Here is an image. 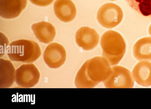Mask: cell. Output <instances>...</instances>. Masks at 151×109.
Instances as JSON below:
<instances>
[{
    "label": "cell",
    "instance_id": "cell-1",
    "mask_svg": "<svg viewBox=\"0 0 151 109\" xmlns=\"http://www.w3.org/2000/svg\"><path fill=\"white\" fill-rule=\"evenodd\" d=\"M111 70L110 64L104 57H94L82 65L76 75L75 81L78 88H93L104 81Z\"/></svg>",
    "mask_w": 151,
    "mask_h": 109
},
{
    "label": "cell",
    "instance_id": "cell-2",
    "mask_svg": "<svg viewBox=\"0 0 151 109\" xmlns=\"http://www.w3.org/2000/svg\"><path fill=\"white\" fill-rule=\"evenodd\" d=\"M100 44L102 56L111 66L118 64L126 52V47L124 39L119 33L113 30H108L102 35Z\"/></svg>",
    "mask_w": 151,
    "mask_h": 109
},
{
    "label": "cell",
    "instance_id": "cell-3",
    "mask_svg": "<svg viewBox=\"0 0 151 109\" xmlns=\"http://www.w3.org/2000/svg\"><path fill=\"white\" fill-rule=\"evenodd\" d=\"M6 53L11 61L31 63L40 57L41 51L36 42L21 39L12 42L8 46Z\"/></svg>",
    "mask_w": 151,
    "mask_h": 109
},
{
    "label": "cell",
    "instance_id": "cell-4",
    "mask_svg": "<svg viewBox=\"0 0 151 109\" xmlns=\"http://www.w3.org/2000/svg\"><path fill=\"white\" fill-rule=\"evenodd\" d=\"M123 12L118 5L108 3L102 5L98 10L97 19L99 24L107 28H111L118 25L122 21Z\"/></svg>",
    "mask_w": 151,
    "mask_h": 109
},
{
    "label": "cell",
    "instance_id": "cell-5",
    "mask_svg": "<svg viewBox=\"0 0 151 109\" xmlns=\"http://www.w3.org/2000/svg\"><path fill=\"white\" fill-rule=\"evenodd\" d=\"M103 82L106 88H132L134 85L130 71L120 65L111 68L110 74Z\"/></svg>",
    "mask_w": 151,
    "mask_h": 109
},
{
    "label": "cell",
    "instance_id": "cell-6",
    "mask_svg": "<svg viewBox=\"0 0 151 109\" xmlns=\"http://www.w3.org/2000/svg\"><path fill=\"white\" fill-rule=\"evenodd\" d=\"M40 73L33 64H24L16 70L15 82L20 87L30 88L35 86L39 82Z\"/></svg>",
    "mask_w": 151,
    "mask_h": 109
},
{
    "label": "cell",
    "instance_id": "cell-7",
    "mask_svg": "<svg viewBox=\"0 0 151 109\" xmlns=\"http://www.w3.org/2000/svg\"><path fill=\"white\" fill-rule=\"evenodd\" d=\"M66 52L64 47L56 42L49 44L43 55L45 62L51 68H57L63 65L66 60Z\"/></svg>",
    "mask_w": 151,
    "mask_h": 109
},
{
    "label": "cell",
    "instance_id": "cell-8",
    "mask_svg": "<svg viewBox=\"0 0 151 109\" xmlns=\"http://www.w3.org/2000/svg\"><path fill=\"white\" fill-rule=\"evenodd\" d=\"M99 36L94 29L87 26L82 27L76 32L75 40L76 44L83 50H89L98 44Z\"/></svg>",
    "mask_w": 151,
    "mask_h": 109
},
{
    "label": "cell",
    "instance_id": "cell-9",
    "mask_svg": "<svg viewBox=\"0 0 151 109\" xmlns=\"http://www.w3.org/2000/svg\"><path fill=\"white\" fill-rule=\"evenodd\" d=\"M27 0H0V16L6 19L18 16L25 9Z\"/></svg>",
    "mask_w": 151,
    "mask_h": 109
},
{
    "label": "cell",
    "instance_id": "cell-10",
    "mask_svg": "<svg viewBox=\"0 0 151 109\" xmlns=\"http://www.w3.org/2000/svg\"><path fill=\"white\" fill-rule=\"evenodd\" d=\"M54 10L57 17L61 21L67 23L72 21L76 14V9L71 0H56Z\"/></svg>",
    "mask_w": 151,
    "mask_h": 109
},
{
    "label": "cell",
    "instance_id": "cell-11",
    "mask_svg": "<svg viewBox=\"0 0 151 109\" xmlns=\"http://www.w3.org/2000/svg\"><path fill=\"white\" fill-rule=\"evenodd\" d=\"M133 78L138 84L147 87L151 85V62L141 60L134 66L132 72Z\"/></svg>",
    "mask_w": 151,
    "mask_h": 109
},
{
    "label": "cell",
    "instance_id": "cell-12",
    "mask_svg": "<svg viewBox=\"0 0 151 109\" xmlns=\"http://www.w3.org/2000/svg\"><path fill=\"white\" fill-rule=\"evenodd\" d=\"M31 28L36 38L40 41L45 44L52 41L56 35L55 27L48 22L42 21L34 23Z\"/></svg>",
    "mask_w": 151,
    "mask_h": 109
},
{
    "label": "cell",
    "instance_id": "cell-13",
    "mask_svg": "<svg viewBox=\"0 0 151 109\" xmlns=\"http://www.w3.org/2000/svg\"><path fill=\"white\" fill-rule=\"evenodd\" d=\"M16 70L10 60L0 58V88L11 87L15 80Z\"/></svg>",
    "mask_w": 151,
    "mask_h": 109
},
{
    "label": "cell",
    "instance_id": "cell-14",
    "mask_svg": "<svg viewBox=\"0 0 151 109\" xmlns=\"http://www.w3.org/2000/svg\"><path fill=\"white\" fill-rule=\"evenodd\" d=\"M132 53L137 60L151 61V37H142L138 40L132 48Z\"/></svg>",
    "mask_w": 151,
    "mask_h": 109
},
{
    "label": "cell",
    "instance_id": "cell-15",
    "mask_svg": "<svg viewBox=\"0 0 151 109\" xmlns=\"http://www.w3.org/2000/svg\"><path fill=\"white\" fill-rule=\"evenodd\" d=\"M131 8L145 17H151V0H125Z\"/></svg>",
    "mask_w": 151,
    "mask_h": 109
},
{
    "label": "cell",
    "instance_id": "cell-16",
    "mask_svg": "<svg viewBox=\"0 0 151 109\" xmlns=\"http://www.w3.org/2000/svg\"><path fill=\"white\" fill-rule=\"evenodd\" d=\"M33 4L40 7H45L51 4L54 0H29Z\"/></svg>",
    "mask_w": 151,
    "mask_h": 109
},
{
    "label": "cell",
    "instance_id": "cell-17",
    "mask_svg": "<svg viewBox=\"0 0 151 109\" xmlns=\"http://www.w3.org/2000/svg\"><path fill=\"white\" fill-rule=\"evenodd\" d=\"M148 32L149 35L151 36V24L149 26L148 29Z\"/></svg>",
    "mask_w": 151,
    "mask_h": 109
},
{
    "label": "cell",
    "instance_id": "cell-18",
    "mask_svg": "<svg viewBox=\"0 0 151 109\" xmlns=\"http://www.w3.org/2000/svg\"><path fill=\"white\" fill-rule=\"evenodd\" d=\"M108 0L111 1H115L117 0Z\"/></svg>",
    "mask_w": 151,
    "mask_h": 109
}]
</instances>
